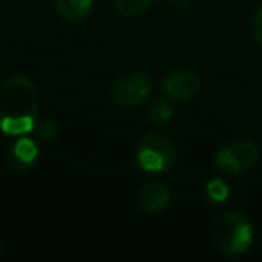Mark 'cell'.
I'll return each instance as SVG.
<instances>
[{
    "label": "cell",
    "instance_id": "cell-6",
    "mask_svg": "<svg viewBox=\"0 0 262 262\" xmlns=\"http://www.w3.org/2000/svg\"><path fill=\"white\" fill-rule=\"evenodd\" d=\"M200 90H201V77L196 72L187 69L171 70L164 77V83H162L164 95L169 101H174V102L189 101Z\"/></svg>",
    "mask_w": 262,
    "mask_h": 262
},
{
    "label": "cell",
    "instance_id": "cell-12",
    "mask_svg": "<svg viewBox=\"0 0 262 262\" xmlns=\"http://www.w3.org/2000/svg\"><path fill=\"white\" fill-rule=\"evenodd\" d=\"M205 192H207V198L214 203H223L226 198L230 196V187L225 180L221 178H214L207 183L205 187Z\"/></svg>",
    "mask_w": 262,
    "mask_h": 262
},
{
    "label": "cell",
    "instance_id": "cell-15",
    "mask_svg": "<svg viewBox=\"0 0 262 262\" xmlns=\"http://www.w3.org/2000/svg\"><path fill=\"white\" fill-rule=\"evenodd\" d=\"M165 2L172 8H187V6L192 4V0H165Z\"/></svg>",
    "mask_w": 262,
    "mask_h": 262
},
{
    "label": "cell",
    "instance_id": "cell-14",
    "mask_svg": "<svg viewBox=\"0 0 262 262\" xmlns=\"http://www.w3.org/2000/svg\"><path fill=\"white\" fill-rule=\"evenodd\" d=\"M251 33H253L257 43L262 47V6L255 11L253 18H251Z\"/></svg>",
    "mask_w": 262,
    "mask_h": 262
},
{
    "label": "cell",
    "instance_id": "cell-10",
    "mask_svg": "<svg viewBox=\"0 0 262 262\" xmlns=\"http://www.w3.org/2000/svg\"><path fill=\"white\" fill-rule=\"evenodd\" d=\"M153 4L155 0H115L117 13L124 18H137L144 15Z\"/></svg>",
    "mask_w": 262,
    "mask_h": 262
},
{
    "label": "cell",
    "instance_id": "cell-3",
    "mask_svg": "<svg viewBox=\"0 0 262 262\" xmlns=\"http://www.w3.org/2000/svg\"><path fill=\"white\" fill-rule=\"evenodd\" d=\"M176 158V146L169 137L160 133H147L140 139L137 147V164L146 172H167L174 167Z\"/></svg>",
    "mask_w": 262,
    "mask_h": 262
},
{
    "label": "cell",
    "instance_id": "cell-5",
    "mask_svg": "<svg viewBox=\"0 0 262 262\" xmlns=\"http://www.w3.org/2000/svg\"><path fill=\"white\" fill-rule=\"evenodd\" d=\"M153 94V79L146 72H129L119 76L108 90V97L119 108H135Z\"/></svg>",
    "mask_w": 262,
    "mask_h": 262
},
{
    "label": "cell",
    "instance_id": "cell-9",
    "mask_svg": "<svg viewBox=\"0 0 262 262\" xmlns=\"http://www.w3.org/2000/svg\"><path fill=\"white\" fill-rule=\"evenodd\" d=\"M56 13L67 22H84L92 15L94 0H52Z\"/></svg>",
    "mask_w": 262,
    "mask_h": 262
},
{
    "label": "cell",
    "instance_id": "cell-8",
    "mask_svg": "<svg viewBox=\"0 0 262 262\" xmlns=\"http://www.w3.org/2000/svg\"><path fill=\"white\" fill-rule=\"evenodd\" d=\"M38 155H40V151H38L36 142L27 135H22L16 137L15 142L9 146L6 162L13 171H27L38 160Z\"/></svg>",
    "mask_w": 262,
    "mask_h": 262
},
{
    "label": "cell",
    "instance_id": "cell-13",
    "mask_svg": "<svg viewBox=\"0 0 262 262\" xmlns=\"http://www.w3.org/2000/svg\"><path fill=\"white\" fill-rule=\"evenodd\" d=\"M34 131H36L38 139H41L43 142H52L59 135V126L54 119L45 117V119L38 120L36 126H34Z\"/></svg>",
    "mask_w": 262,
    "mask_h": 262
},
{
    "label": "cell",
    "instance_id": "cell-2",
    "mask_svg": "<svg viewBox=\"0 0 262 262\" xmlns=\"http://www.w3.org/2000/svg\"><path fill=\"white\" fill-rule=\"evenodd\" d=\"M212 239L219 253L226 257H239L251 246L253 226L241 212H223L212 225Z\"/></svg>",
    "mask_w": 262,
    "mask_h": 262
},
{
    "label": "cell",
    "instance_id": "cell-4",
    "mask_svg": "<svg viewBox=\"0 0 262 262\" xmlns=\"http://www.w3.org/2000/svg\"><path fill=\"white\" fill-rule=\"evenodd\" d=\"M260 158V149L250 139H237L225 144L215 153V167L226 176H241L253 169Z\"/></svg>",
    "mask_w": 262,
    "mask_h": 262
},
{
    "label": "cell",
    "instance_id": "cell-7",
    "mask_svg": "<svg viewBox=\"0 0 262 262\" xmlns=\"http://www.w3.org/2000/svg\"><path fill=\"white\" fill-rule=\"evenodd\" d=\"M137 201H139V207L147 214H160L167 210L171 203V189L162 180L151 178L140 185Z\"/></svg>",
    "mask_w": 262,
    "mask_h": 262
},
{
    "label": "cell",
    "instance_id": "cell-11",
    "mask_svg": "<svg viewBox=\"0 0 262 262\" xmlns=\"http://www.w3.org/2000/svg\"><path fill=\"white\" fill-rule=\"evenodd\" d=\"M172 106L169 101H158L147 112V119L151 124H157V126H165V124L171 122L172 119Z\"/></svg>",
    "mask_w": 262,
    "mask_h": 262
},
{
    "label": "cell",
    "instance_id": "cell-1",
    "mask_svg": "<svg viewBox=\"0 0 262 262\" xmlns=\"http://www.w3.org/2000/svg\"><path fill=\"white\" fill-rule=\"evenodd\" d=\"M38 112L40 97L29 77L18 74L0 83V131L4 135H29L38 122Z\"/></svg>",
    "mask_w": 262,
    "mask_h": 262
},
{
    "label": "cell",
    "instance_id": "cell-16",
    "mask_svg": "<svg viewBox=\"0 0 262 262\" xmlns=\"http://www.w3.org/2000/svg\"><path fill=\"white\" fill-rule=\"evenodd\" d=\"M4 250H6V248H4V243H2V239H0V258L4 257Z\"/></svg>",
    "mask_w": 262,
    "mask_h": 262
}]
</instances>
